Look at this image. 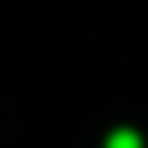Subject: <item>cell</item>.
<instances>
[{
	"mask_svg": "<svg viewBox=\"0 0 148 148\" xmlns=\"http://www.w3.org/2000/svg\"><path fill=\"white\" fill-rule=\"evenodd\" d=\"M106 148H143V139L134 130H111L106 134Z\"/></svg>",
	"mask_w": 148,
	"mask_h": 148,
	"instance_id": "1",
	"label": "cell"
}]
</instances>
